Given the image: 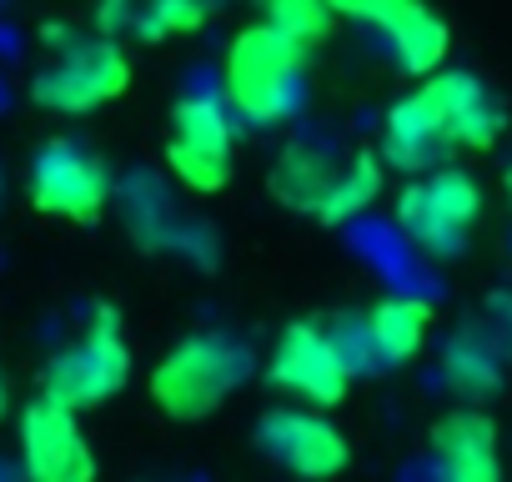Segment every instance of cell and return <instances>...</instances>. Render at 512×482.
<instances>
[{
    "mask_svg": "<svg viewBox=\"0 0 512 482\" xmlns=\"http://www.w3.org/2000/svg\"><path fill=\"white\" fill-rule=\"evenodd\" d=\"M302 71H307V51L292 46L267 21L236 31L231 46H226V61H221L226 111H236L251 126L287 121L302 101Z\"/></svg>",
    "mask_w": 512,
    "mask_h": 482,
    "instance_id": "obj_1",
    "label": "cell"
},
{
    "mask_svg": "<svg viewBox=\"0 0 512 482\" xmlns=\"http://www.w3.org/2000/svg\"><path fill=\"white\" fill-rule=\"evenodd\" d=\"M251 377V347L226 332H191L181 337L151 372V402L171 422L211 417L241 382Z\"/></svg>",
    "mask_w": 512,
    "mask_h": 482,
    "instance_id": "obj_2",
    "label": "cell"
},
{
    "mask_svg": "<svg viewBox=\"0 0 512 482\" xmlns=\"http://www.w3.org/2000/svg\"><path fill=\"white\" fill-rule=\"evenodd\" d=\"M51 61L31 76V101L51 116H91L126 96L131 86V61L111 36H61L56 26L46 31Z\"/></svg>",
    "mask_w": 512,
    "mask_h": 482,
    "instance_id": "obj_3",
    "label": "cell"
},
{
    "mask_svg": "<svg viewBox=\"0 0 512 482\" xmlns=\"http://www.w3.org/2000/svg\"><path fill=\"white\" fill-rule=\"evenodd\" d=\"M131 382V342L121 332L116 307L96 302L86 337L76 347H61L46 372H41V397L71 407V412H91L101 402H111L121 387Z\"/></svg>",
    "mask_w": 512,
    "mask_h": 482,
    "instance_id": "obj_4",
    "label": "cell"
},
{
    "mask_svg": "<svg viewBox=\"0 0 512 482\" xmlns=\"http://www.w3.org/2000/svg\"><path fill=\"white\" fill-rule=\"evenodd\" d=\"M482 216V186L457 166H432L397 196V226L427 257H457Z\"/></svg>",
    "mask_w": 512,
    "mask_h": 482,
    "instance_id": "obj_5",
    "label": "cell"
},
{
    "mask_svg": "<svg viewBox=\"0 0 512 482\" xmlns=\"http://www.w3.org/2000/svg\"><path fill=\"white\" fill-rule=\"evenodd\" d=\"M26 196L41 216L56 221H76L91 226L106 216L111 206V171L96 151H86L71 136H51L36 146L31 156V176H26Z\"/></svg>",
    "mask_w": 512,
    "mask_h": 482,
    "instance_id": "obj_6",
    "label": "cell"
},
{
    "mask_svg": "<svg viewBox=\"0 0 512 482\" xmlns=\"http://www.w3.org/2000/svg\"><path fill=\"white\" fill-rule=\"evenodd\" d=\"M256 452L302 482H332L352 462V442L317 407H272L256 417Z\"/></svg>",
    "mask_w": 512,
    "mask_h": 482,
    "instance_id": "obj_7",
    "label": "cell"
},
{
    "mask_svg": "<svg viewBox=\"0 0 512 482\" xmlns=\"http://www.w3.org/2000/svg\"><path fill=\"white\" fill-rule=\"evenodd\" d=\"M166 166L196 196H211L231 181V111L216 96L196 91V96H181L171 106Z\"/></svg>",
    "mask_w": 512,
    "mask_h": 482,
    "instance_id": "obj_8",
    "label": "cell"
},
{
    "mask_svg": "<svg viewBox=\"0 0 512 482\" xmlns=\"http://www.w3.org/2000/svg\"><path fill=\"white\" fill-rule=\"evenodd\" d=\"M267 377H272L277 392H287V397L327 412V407L347 402L357 372L347 367V357L337 352V342H332L327 327H317V322H287L282 337H277V347H272Z\"/></svg>",
    "mask_w": 512,
    "mask_h": 482,
    "instance_id": "obj_9",
    "label": "cell"
},
{
    "mask_svg": "<svg viewBox=\"0 0 512 482\" xmlns=\"http://www.w3.org/2000/svg\"><path fill=\"white\" fill-rule=\"evenodd\" d=\"M327 6L337 21H362V26L382 31L407 76L422 81V76L442 71L452 36H447V21L427 0H327Z\"/></svg>",
    "mask_w": 512,
    "mask_h": 482,
    "instance_id": "obj_10",
    "label": "cell"
},
{
    "mask_svg": "<svg viewBox=\"0 0 512 482\" xmlns=\"http://www.w3.org/2000/svg\"><path fill=\"white\" fill-rule=\"evenodd\" d=\"M21 467L26 482H96L101 462L81 427V412L36 397L21 412Z\"/></svg>",
    "mask_w": 512,
    "mask_h": 482,
    "instance_id": "obj_11",
    "label": "cell"
},
{
    "mask_svg": "<svg viewBox=\"0 0 512 482\" xmlns=\"http://www.w3.org/2000/svg\"><path fill=\"white\" fill-rule=\"evenodd\" d=\"M437 482H502L497 422L482 407H452L432 422Z\"/></svg>",
    "mask_w": 512,
    "mask_h": 482,
    "instance_id": "obj_12",
    "label": "cell"
},
{
    "mask_svg": "<svg viewBox=\"0 0 512 482\" xmlns=\"http://www.w3.org/2000/svg\"><path fill=\"white\" fill-rule=\"evenodd\" d=\"M422 91H427V101L437 106L442 131H447L452 146H462V151H487V146H497V136H502L507 121H502L497 96H492L472 71H432V76H422Z\"/></svg>",
    "mask_w": 512,
    "mask_h": 482,
    "instance_id": "obj_13",
    "label": "cell"
},
{
    "mask_svg": "<svg viewBox=\"0 0 512 482\" xmlns=\"http://www.w3.org/2000/svg\"><path fill=\"white\" fill-rule=\"evenodd\" d=\"M447 151H452V141H447L442 116H437V106L427 101L422 86L387 111V121H382V151H377L382 166L407 171V176H422V171H432Z\"/></svg>",
    "mask_w": 512,
    "mask_h": 482,
    "instance_id": "obj_14",
    "label": "cell"
},
{
    "mask_svg": "<svg viewBox=\"0 0 512 482\" xmlns=\"http://www.w3.org/2000/svg\"><path fill=\"white\" fill-rule=\"evenodd\" d=\"M362 332H367V352H372L377 367H407L427 347L432 307L417 302V297H382L362 317Z\"/></svg>",
    "mask_w": 512,
    "mask_h": 482,
    "instance_id": "obj_15",
    "label": "cell"
},
{
    "mask_svg": "<svg viewBox=\"0 0 512 482\" xmlns=\"http://www.w3.org/2000/svg\"><path fill=\"white\" fill-rule=\"evenodd\" d=\"M332 176H337V161H332V151L327 146H317V141H292L282 156H277V166H272V196L282 201V206H292V211H317V201H322V191L332 186Z\"/></svg>",
    "mask_w": 512,
    "mask_h": 482,
    "instance_id": "obj_16",
    "label": "cell"
},
{
    "mask_svg": "<svg viewBox=\"0 0 512 482\" xmlns=\"http://www.w3.org/2000/svg\"><path fill=\"white\" fill-rule=\"evenodd\" d=\"M377 196H382V161H377L372 151H362V156H352V161L337 166V176H332V186L322 191V201H317L312 216H317L322 226H342V221L362 216Z\"/></svg>",
    "mask_w": 512,
    "mask_h": 482,
    "instance_id": "obj_17",
    "label": "cell"
},
{
    "mask_svg": "<svg viewBox=\"0 0 512 482\" xmlns=\"http://www.w3.org/2000/svg\"><path fill=\"white\" fill-rule=\"evenodd\" d=\"M262 11H267L262 21L272 31H282L292 46H302L307 56L317 46H327L332 31H337V16H332L327 0H262Z\"/></svg>",
    "mask_w": 512,
    "mask_h": 482,
    "instance_id": "obj_18",
    "label": "cell"
},
{
    "mask_svg": "<svg viewBox=\"0 0 512 482\" xmlns=\"http://www.w3.org/2000/svg\"><path fill=\"white\" fill-rule=\"evenodd\" d=\"M442 377L462 392V397H487L502 382V362L492 347H482L477 337H452L442 352Z\"/></svg>",
    "mask_w": 512,
    "mask_h": 482,
    "instance_id": "obj_19",
    "label": "cell"
},
{
    "mask_svg": "<svg viewBox=\"0 0 512 482\" xmlns=\"http://www.w3.org/2000/svg\"><path fill=\"white\" fill-rule=\"evenodd\" d=\"M211 16V0H141V11L131 21V31L146 46H161L171 36H196Z\"/></svg>",
    "mask_w": 512,
    "mask_h": 482,
    "instance_id": "obj_20",
    "label": "cell"
},
{
    "mask_svg": "<svg viewBox=\"0 0 512 482\" xmlns=\"http://www.w3.org/2000/svg\"><path fill=\"white\" fill-rule=\"evenodd\" d=\"M136 11H141V0H96V26H101V36L126 31V26L136 21Z\"/></svg>",
    "mask_w": 512,
    "mask_h": 482,
    "instance_id": "obj_21",
    "label": "cell"
},
{
    "mask_svg": "<svg viewBox=\"0 0 512 482\" xmlns=\"http://www.w3.org/2000/svg\"><path fill=\"white\" fill-rule=\"evenodd\" d=\"M6 402H11V392H6V377H0V417H6Z\"/></svg>",
    "mask_w": 512,
    "mask_h": 482,
    "instance_id": "obj_22",
    "label": "cell"
},
{
    "mask_svg": "<svg viewBox=\"0 0 512 482\" xmlns=\"http://www.w3.org/2000/svg\"><path fill=\"white\" fill-rule=\"evenodd\" d=\"M507 196H512V166H507Z\"/></svg>",
    "mask_w": 512,
    "mask_h": 482,
    "instance_id": "obj_23",
    "label": "cell"
}]
</instances>
